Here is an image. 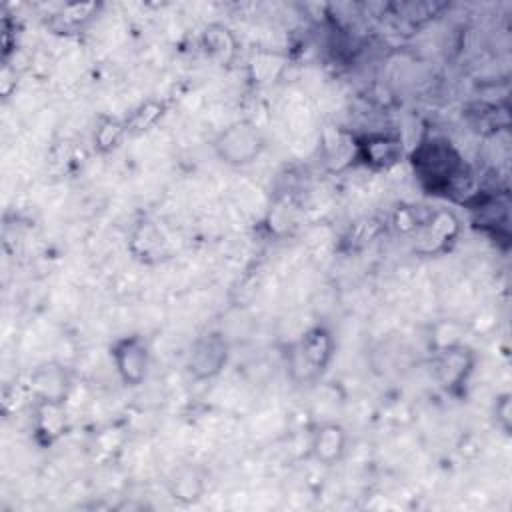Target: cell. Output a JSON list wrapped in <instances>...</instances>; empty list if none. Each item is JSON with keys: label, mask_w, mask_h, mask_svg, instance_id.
<instances>
[{"label": "cell", "mask_w": 512, "mask_h": 512, "mask_svg": "<svg viewBox=\"0 0 512 512\" xmlns=\"http://www.w3.org/2000/svg\"><path fill=\"white\" fill-rule=\"evenodd\" d=\"M202 478L194 470H180L176 478L170 482V494L172 498L190 504L196 502L202 494Z\"/></svg>", "instance_id": "cell-11"}, {"label": "cell", "mask_w": 512, "mask_h": 512, "mask_svg": "<svg viewBox=\"0 0 512 512\" xmlns=\"http://www.w3.org/2000/svg\"><path fill=\"white\" fill-rule=\"evenodd\" d=\"M228 356L226 338L220 332H206L190 344L186 368L194 380H210L224 370Z\"/></svg>", "instance_id": "cell-4"}, {"label": "cell", "mask_w": 512, "mask_h": 512, "mask_svg": "<svg viewBox=\"0 0 512 512\" xmlns=\"http://www.w3.org/2000/svg\"><path fill=\"white\" fill-rule=\"evenodd\" d=\"M496 414H498V422L504 430L510 428V396L504 394L498 404H496Z\"/></svg>", "instance_id": "cell-13"}, {"label": "cell", "mask_w": 512, "mask_h": 512, "mask_svg": "<svg viewBox=\"0 0 512 512\" xmlns=\"http://www.w3.org/2000/svg\"><path fill=\"white\" fill-rule=\"evenodd\" d=\"M358 158L372 168H390L402 158V142L390 134H366L356 142Z\"/></svg>", "instance_id": "cell-7"}, {"label": "cell", "mask_w": 512, "mask_h": 512, "mask_svg": "<svg viewBox=\"0 0 512 512\" xmlns=\"http://www.w3.org/2000/svg\"><path fill=\"white\" fill-rule=\"evenodd\" d=\"M420 184L430 194L452 196L470 178L458 150L442 138H424L410 156Z\"/></svg>", "instance_id": "cell-1"}, {"label": "cell", "mask_w": 512, "mask_h": 512, "mask_svg": "<svg viewBox=\"0 0 512 512\" xmlns=\"http://www.w3.org/2000/svg\"><path fill=\"white\" fill-rule=\"evenodd\" d=\"M32 388L38 394V400H56L64 402L68 376L58 364H42L32 372Z\"/></svg>", "instance_id": "cell-9"}, {"label": "cell", "mask_w": 512, "mask_h": 512, "mask_svg": "<svg viewBox=\"0 0 512 512\" xmlns=\"http://www.w3.org/2000/svg\"><path fill=\"white\" fill-rule=\"evenodd\" d=\"M310 452L324 466L336 464L346 452V430L336 422L316 426L310 438Z\"/></svg>", "instance_id": "cell-8"}, {"label": "cell", "mask_w": 512, "mask_h": 512, "mask_svg": "<svg viewBox=\"0 0 512 512\" xmlns=\"http://www.w3.org/2000/svg\"><path fill=\"white\" fill-rule=\"evenodd\" d=\"M110 360L126 386H138L146 378L150 364L148 342L138 334L122 336L112 342Z\"/></svg>", "instance_id": "cell-5"}, {"label": "cell", "mask_w": 512, "mask_h": 512, "mask_svg": "<svg viewBox=\"0 0 512 512\" xmlns=\"http://www.w3.org/2000/svg\"><path fill=\"white\" fill-rule=\"evenodd\" d=\"M334 336L326 326L308 328L288 346L286 364L294 380H312L320 376L334 356Z\"/></svg>", "instance_id": "cell-2"}, {"label": "cell", "mask_w": 512, "mask_h": 512, "mask_svg": "<svg viewBox=\"0 0 512 512\" xmlns=\"http://www.w3.org/2000/svg\"><path fill=\"white\" fill-rule=\"evenodd\" d=\"M122 132H124V126H122V124H118V122H114V120H108L106 124H102V126L96 130V136H94V138H96V144H98L100 148L110 150V148H114V146L118 144Z\"/></svg>", "instance_id": "cell-12"}, {"label": "cell", "mask_w": 512, "mask_h": 512, "mask_svg": "<svg viewBox=\"0 0 512 512\" xmlns=\"http://www.w3.org/2000/svg\"><path fill=\"white\" fill-rule=\"evenodd\" d=\"M470 370H472V354L462 344H450L436 352L434 372L438 382L446 390H454L456 386L464 384Z\"/></svg>", "instance_id": "cell-6"}, {"label": "cell", "mask_w": 512, "mask_h": 512, "mask_svg": "<svg viewBox=\"0 0 512 512\" xmlns=\"http://www.w3.org/2000/svg\"><path fill=\"white\" fill-rule=\"evenodd\" d=\"M64 402L56 400H38L36 408V434H44L50 444L64 430Z\"/></svg>", "instance_id": "cell-10"}, {"label": "cell", "mask_w": 512, "mask_h": 512, "mask_svg": "<svg viewBox=\"0 0 512 512\" xmlns=\"http://www.w3.org/2000/svg\"><path fill=\"white\" fill-rule=\"evenodd\" d=\"M266 146V140L258 126L248 120H240L224 128L214 138V152L230 166H246L254 162Z\"/></svg>", "instance_id": "cell-3"}]
</instances>
